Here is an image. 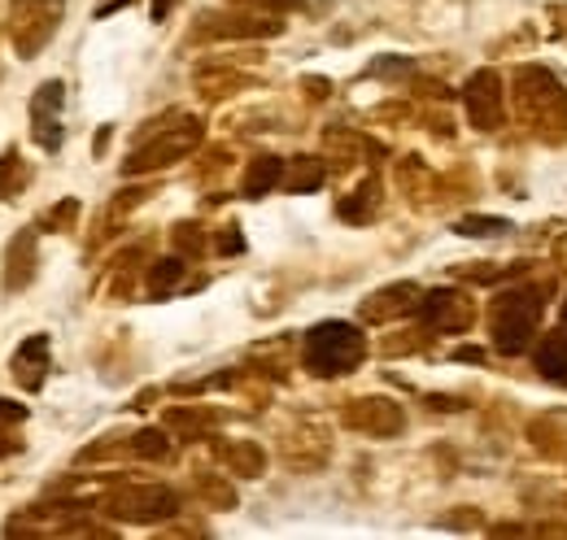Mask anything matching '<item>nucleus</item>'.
<instances>
[{
    "instance_id": "5",
    "label": "nucleus",
    "mask_w": 567,
    "mask_h": 540,
    "mask_svg": "<svg viewBox=\"0 0 567 540\" xmlns=\"http://www.w3.org/2000/svg\"><path fill=\"white\" fill-rule=\"evenodd\" d=\"M467 114H472V123H476V127H485V132H494L497 123H502V92H497V74H489V70L472 74V83H467Z\"/></svg>"
},
{
    "instance_id": "8",
    "label": "nucleus",
    "mask_w": 567,
    "mask_h": 540,
    "mask_svg": "<svg viewBox=\"0 0 567 540\" xmlns=\"http://www.w3.org/2000/svg\"><path fill=\"white\" fill-rule=\"evenodd\" d=\"M284 179V162L280 157H258V162H249V170H245V184H240V193L245 197H267L276 184Z\"/></svg>"
},
{
    "instance_id": "10",
    "label": "nucleus",
    "mask_w": 567,
    "mask_h": 540,
    "mask_svg": "<svg viewBox=\"0 0 567 540\" xmlns=\"http://www.w3.org/2000/svg\"><path fill=\"white\" fill-rule=\"evenodd\" d=\"M537 371L550 384H567V336H546L537 349Z\"/></svg>"
},
{
    "instance_id": "3",
    "label": "nucleus",
    "mask_w": 567,
    "mask_h": 540,
    "mask_svg": "<svg viewBox=\"0 0 567 540\" xmlns=\"http://www.w3.org/2000/svg\"><path fill=\"white\" fill-rule=\"evenodd\" d=\"M62 105H66L62 79L44 83V87L35 92V101H31V135H35V144L49 148V153L62 148Z\"/></svg>"
},
{
    "instance_id": "11",
    "label": "nucleus",
    "mask_w": 567,
    "mask_h": 540,
    "mask_svg": "<svg viewBox=\"0 0 567 540\" xmlns=\"http://www.w3.org/2000/svg\"><path fill=\"white\" fill-rule=\"evenodd\" d=\"M27 179H31V170L22 166L18 148H9V153L0 157V197H13V193H22V188H27Z\"/></svg>"
},
{
    "instance_id": "4",
    "label": "nucleus",
    "mask_w": 567,
    "mask_h": 540,
    "mask_svg": "<svg viewBox=\"0 0 567 540\" xmlns=\"http://www.w3.org/2000/svg\"><path fill=\"white\" fill-rule=\"evenodd\" d=\"M202 139V132L188 123V127H175V132L157 135L153 144H144L132 153V162H127V175H141V170H153V166H171V162H179L193 144Z\"/></svg>"
},
{
    "instance_id": "7",
    "label": "nucleus",
    "mask_w": 567,
    "mask_h": 540,
    "mask_svg": "<svg viewBox=\"0 0 567 540\" xmlns=\"http://www.w3.org/2000/svg\"><path fill=\"white\" fill-rule=\"evenodd\" d=\"M31 274H35V236L22 231V236L9 245V274H4V288H9V292H13V288H27Z\"/></svg>"
},
{
    "instance_id": "14",
    "label": "nucleus",
    "mask_w": 567,
    "mask_h": 540,
    "mask_svg": "<svg viewBox=\"0 0 567 540\" xmlns=\"http://www.w3.org/2000/svg\"><path fill=\"white\" fill-rule=\"evenodd\" d=\"M22 418H27V409H22V405H13V402H4V397H0V440H9V427H13V423H22ZM0 454H9V445H0Z\"/></svg>"
},
{
    "instance_id": "6",
    "label": "nucleus",
    "mask_w": 567,
    "mask_h": 540,
    "mask_svg": "<svg viewBox=\"0 0 567 540\" xmlns=\"http://www.w3.org/2000/svg\"><path fill=\"white\" fill-rule=\"evenodd\" d=\"M13 371L27 388H40V371H49V336L22 340L18 353H13Z\"/></svg>"
},
{
    "instance_id": "2",
    "label": "nucleus",
    "mask_w": 567,
    "mask_h": 540,
    "mask_svg": "<svg viewBox=\"0 0 567 540\" xmlns=\"http://www.w3.org/2000/svg\"><path fill=\"white\" fill-rule=\"evenodd\" d=\"M537 319H542V301H537L533 288H515V292L497 297L494 344L502 353H524L537 336Z\"/></svg>"
},
{
    "instance_id": "18",
    "label": "nucleus",
    "mask_w": 567,
    "mask_h": 540,
    "mask_svg": "<svg viewBox=\"0 0 567 540\" xmlns=\"http://www.w3.org/2000/svg\"><path fill=\"white\" fill-rule=\"evenodd\" d=\"M262 4H276V9H288V4H301V0H262Z\"/></svg>"
},
{
    "instance_id": "12",
    "label": "nucleus",
    "mask_w": 567,
    "mask_h": 540,
    "mask_svg": "<svg viewBox=\"0 0 567 540\" xmlns=\"http://www.w3.org/2000/svg\"><path fill=\"white\" fill-rule=\"evenodd\" d=\"M319 184H323V166L315 157H301L297 162V175H288V188H297V193H310Z\"/></svg>"
},
{
    "instance_id": "1",
    "label": "nucleus",
    "mask_w": 567,
    "mask_h": 540,
    "mask_svg": "<svg viewBox=\"0 0 567 540\" xmlns=\"http://www.w3.org/2000/svg\"><path fill=\"white\" fill-rule=\"evenodd\" d=\"M362 353H367V340L354 323L332 319L306 332V366L315 375H346L362 362Z\"/></svg>"
},
{
    "instance_id": "16",
    "label": "nucleus",
    "mask_w": 567,
    "mask_h": 540,
    "mask_svg": "<svg viewBox=\"0 0 567 540\" xmlns=\"http://www.w3.org/2000/svg\"><path fill=\"white\" fill-rule=\"evenodd\" d=\"M141 454H166V440L157 432H144L141 436Z\"/></svg>"
},
{
    "instance_id": "13",
    "label": "nucleus",
    "mask_w": 567,
    "mask_h": 540,
    "mask_svg": "<svg viewBox=\"0 0 567 540\" xmlns=\"http://www.w3.org/2000/svg\"><path fill=\"white\" fill-rule=\"evenodd\" d=\"M454 231H458V236H502V231H511V222H506V218H485V214L476 218V214H472V218H463Z\"/></svg>"
},
{
    "instance_id": "17",
    "label": "nucleus",
    "mask_w": 567,
    "mask_h": 540,
    "mask_svg": "<svg viewBox=\"0 0 567 540\" xmlns=\"http://www.w3.org/2000/svg\"><path fill=\"white\" fill-rule=\"evenodd\" d=\"M166 9H171V0H153V18H166Z\"/></svg>"
},
{
    "instance_id": "19",
    "label": "nucleus",
    "mask_w": 567,
    "mask_h": 540,
    "mask_svg": "<svg viewBox=\"0 0 567 540\" xmlns=\"http://www.w3.org/2000/svg\"><path fill=\"white\" fill-rule=\"evenodd\" d=\"M564 328H567V301H564Z\"/></svg>"
},
{
    "instance_id": "15",
    "label": "nucleus",
    "mask_w": 567,
    "mask_h": 540,
    "mask_svg": "<svg viewBox=\"0 0 567 540\" xmlns=\"http://www.w3.org/2000/svg\"><path fill=\"white\" fill-rule=\"evenodd\" d=\"M184 274V267L175 262V258H166V262H157L153 270V292H166V288H175V279Z\"/></svg>"
},
{
    "instance_id": "9",
    "label": "nucleus",
    "mask_w": 567,
    "mask_h": 540,
    "mask_svg": "<svg viewBox=\"0 0 567 540\" xmlns=\"http://www.w3.org/2000/svg\"><path fill=\"white\" fill-rule=\"evenodd\" d=\"M31 4H40V9H49V13H62V9H53V4H62V0H13V9H31ZM35 27V35H40V44L53 35V18H13V44L22 49L27 44V31Z\"/></svg>"
}]
</instances>
